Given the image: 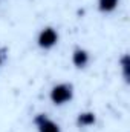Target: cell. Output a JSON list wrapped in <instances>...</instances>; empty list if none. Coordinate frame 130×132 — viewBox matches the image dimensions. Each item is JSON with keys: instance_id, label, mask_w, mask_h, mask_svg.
Returning <instances> with one entry per match:
<instances>
[{"instance_id": "cell-2", "label": "cell", "mask_w": 130, "mask_h": 132, "mask_svg": "<svg viewBox=\"0 0 130 132\" xmlns=\"http://www.w3.org/2000/svg\"><path fill=\"white\" fill-rule=\"evenodd\" d=\"M57 43H58V32H57V29H54L51 26L43 28L37 37V45L41 49H52Z\"/></svg>"}, {"instance_id": "cell-5", "label": "cell", "mask_w": 130, "mask_h": 132, "mask_svg": "<svg viewBox=\"0 0 130 132\" xmlns=\"http://www.w3.org/2000/svg\"><path fill=\"white\" fill-rule=\"evenodd\" d=\"M95 123H97V115H95L94 112H89V111L80 112L78 117H77V125H78L80 128H90V126H94Z\"/></svg>"}, {"instance_id": "cell-4", "label": "cell", "mask_w": 130, "mask_h": 132, "mask_svg": "<svg viewBox=\"0 0 130 132\" xmlns=\"http://www.w3.org/2000/svg\"><path fill=\"white\" fill-rule=\"evenodd\" d=\"M89 62H90V55H89V52L86 49H83V48L73 49V52H72V63H73L75 68L83 69V68H86L89 65Z\"/></svg>"}, {"instance_id": "cell-7", "label": "cell", "mask_w": 130, "mask_h": 132, "mask_svg": "<svg viewBox=\"0 0 130 132\" xmlns=\"http://www.w3.org/2000/svg\"><path fill=\"white\" fill-rule=\"evenodd\" d=\"M119 65H121V71H123L124 80L129 81V77H130V57H129V54H124V55H123Z\"/></svg>"}, {"instance_id": "cell-1", "label": "cell", "mask_w": 130, "mask_h": 132, "mask_svg": "<svg viewBox=\"0 0 130 132\" xmlns=\"http://www.w3.org/2000/svg\"><path fill=\"white\" fill-rule=\"evenodd\" d=\"M49 98L55 106H63V104L69 103L73 98V86L70 83H58V85H55L49 92Z\"/></svg>"}, {"instance_id": "cell-3", "label": "cell", "mask_w": 130, "mask_h": 132, "mask_svg": "<svg viewBox=\"0 0 130 132\" xmlns=\"http://www.w3.org/2000/svg\"><path fill=\"white\" fill-rule=\"evenodd\" d=\"M34 123H35V126H37L38 132H61L60 126H58L54 120H51L48 115H44V114H38V115H35Z\"/></svg>"}, {"instance_id": "cell-6", "label": "cell", "mask_w": 130, "mask_h": 132, "mask_svg": "<svg viewBox=\"0 0 130 132\" xmlns=\"http://www.w3.org/2000/svg\"><path fill=\"white\" fill-rule=\"evenodd\" d=\"M119 0H98V9L104 14L107 12H113L118 8Z\"/></svg>"}, {"instance_id": "cell-8", "label": "cell", "mask_w": 130, "mask_h": 132, "mask_svg": "<svg viewBox=\"0 0 130 132\" xmlns=\"http://www.w3.org/2000/svg\"><path fill=\"white\" fill-rule=\"evenodd\" d=\"M0 65H2V54H0Z\"/></svg>"}]
</instances>
